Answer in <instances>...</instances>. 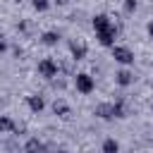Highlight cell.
<instances>
[{"label":"cell","instance_id":"1","mask_svg":"<svg viewBox=\"0 0 153 153\" xmlns=\"http://www.w3.org/2000/svg\"><path fill=\"white\" fill-rule=\"evenodd\" d=\"M38 74L45 76V79H55V76H57V62L50 60V57L41 60V62H38Z\"/></svg>","mask_w":153,"mask_h":153},{"label":"cell","instance_id":"2","mask_svg":"<svg viewBox=\"0 0 153 153\" xmlns=\"http://www.w3.org/2000/svg\"><path fill=\"white\" fill-rule=\"evenodd\" d=\"M74 84H76V88H79L81 93H91V91L96 88V81H93V76H91V74H84V72L74 76Z\"/></svg>","mask_w":153,"mask_h":153},{"label":"cell","instance_id":"3","mask_svg":"<svg viewBox=\"0 0 153 153\" xmlns=\"http://www.w3.org/2000/svg\"><path fill=\"white\" fill-rule=\"evenodd\" d=\"M112 57L117 62H122V65H131L134 62V53L129 48H124V45H112Z\"/></svg>","mask_w":153,"mask_h":153},{"label":"cell","instance_id":"4","mask_svg":"<svg viewBox=\"0 0 153 153\" xmlns=\"http://www.w3.org/2000/svg\"><path fill=\"white\" fill-rule=\"evenodd\" d=\"M24 153H48V146H45L41 139L31 136V139L24 143Z\"/></svg>","mask_w":153,"mask_h":153},{"label":"cell","instance_id":"5","mask_svg":"<svg viewBox=\"0 0 153 153\" xmlns=\"http://www.w3.org/2000/svg\"><path fill=\"white\" fill-rule=\"evenodd\" d=\"M96 115L100 120H112L115 117V103H100V105H96Z\"/></svg>","mask_w":153,"mask_h":153},{"label":"cell","instance_id":"6","mask_svg":"<svg viewBox=\"0 0 153 153\" xmlns=\"http://www.w3.org/2000/svg\"><path fill=\"white\" fill-rule=\"evenodd\" d=\"M69 53H72L74 60H84V57H86V43H81V41H69Z\"/></svg>","mask_w":153,"mask_h":153},{"label":"cell","instance_id":"7","mask_svg":"<svg viewBox=\"0 0 153 153\" xmlns=\"http://www.w3.org/2000/svg\"><path fill=\"white\" fill-rule=\"evenodd\" d=\"M110 26H115V24L110 22L108 14H96V17H93V29H96V31H105V29H110Z\"/></svg>","mask_w":153,"mask_h":153},{"label":"cell","instance_id":"8","mask_svg":"<svg viewBox=\"0 0 153 153\" xmlns=\"http://www.w3.org/2000/svg\"><path fill=\"white\" fill-rule=\"evenodd\" d=\"M53 112H55L57 117H62V120H67L72 110H69V105H67L65 100H55V103H53Z\"/></svg>","mask_w":153,"mask_h":153},{"label":"cell","instance_id":"9","mask_svg":"<svg viewBox=\"0 0 153 153\" xmlns=\"http://www.w3.org/2000/svg\"><path fill=\"white\" fill-rule=\"evenodd\" d=\"M115 79H117V84H120V86H129V84L134 81V74H131L129 69H120V72L115 74Z\"/></svg>","mask_w":153,"mask_h":153},{"label":"cell","instance_id":"10","mask_svg":"<svg viewBox=\"0 0 153 153\" xmlns=\"http://www.w3.org/2000/svg\"><path fill=\"white\" fill-rule=\"evenodd\" d=\"M26 103H29V108H31L33 112H41V110L45 108V100H43V96H29V98H26Z\"/></svg>","mask_w":153,"mask_h":153},{"label":"cell","instance_id":"11","mask_svg":"<svg viewBox=\"0 0 153 153\" xmlns=\"http://www.w3.org/2000/svg\"><path fill=\"white\" fill-rule=\"evenodd\" d=\"M103 153H120V143L115 139H105L103 141Z\"/></svg>","mask_w":153,"mask_h":153},{"label":"cell","instance_id":"12","mask_svg":"<svg viewBox=\"0 0 153 153\" xmlns=\"http://www.w3.org/2000/svg\"><path fill=\"white\" fill-rule=\"evenodd\" d=\"M5 131H14V122L10 117L0 115V134H5Z\"/></svg>","mask_w":153,"mask_h":153},{"label":"cell","instance_id":"13","mask_svg":"<svg viewBox=\"0 0 153 153\" xmlns=\"http://www.w3.org/2000/svg\"><path fill=\"white\" fill-rule=\"evenodd\" d=\"M57 41H60V33H55V31H45L43 33V43L45 45H57Z\"/></svg>","mask_w":153,"mask_h":153},{"label":"cell","instance_id":"14","mask_svg":"<svg viewBox=\"0 0 153 153\" xmlns=\"http://www.w3.org/2000/svg\"><path fill=\"white\" fill-rule=\"evenodd\" d=\"M127 115H129L127 103H124V100H117V103H115V117H127Z\"/></svg>","mask_w":153,"mask_h":153},{"label":"cell","instance_id":"15","mask_svg":"<svg viewBox=\"0 0 153 153\" xmlns=\"http://www.w3.org/2000/svg\"><path fill=\"white\" fill-rule=\"evenodd\" d=\"M31 5H33V10H38V12H45L48 10V0H31Z\"/></svg>","mask_w":153,"mask_h":153},{"label":"cell","instance_id":"16","mask_svg":"<svg viewBox=\"0 0 153 153\" xmlns=\"http://www.w3.org/2000/svg\"><path fill=\"white\" fill-rule=\"evenodd\" d=\"M136 10V0H124V12H134Z\"/></svg>","mask_w":153,"mask_h":153},{"label":"cell","instance_id":"17","mask_svg":"<svg viewBox=\"0 0 153 153\" xmlns=\"http://www.w3.org/2000/svg\"><path fill=\"white\" fill-rule=\"evenodd\" d=\"M5 48H7V45H5V41H2V36H0V53H5Z\"/></svg>","mask_w":153,"mask_h":153},{"label":"cell","instance_id":"18","mask_svg":"<svg viewBox=\"0 0 153 153\" xmlns=\"http://www.w3.org/2000/svg\"><path fill=\"white\" fill-rule=\"evenodd\" d=\"M148 36H151V38H153V22H151V24H148Z\"/></svg>","mask_w":153,"mask_h":153},{"label":"cell","instance_id":"19","mask_svg":"<svg viewBox=\"0 0 153 153\" xmlns=\"http://www.w3.org/2000/svg\"><path fill=\"white\" fill-rule=\"evenodd\" d=\"M53 2H57V5H67L69 0H53Z\"/></svg>","mask_w":153,"mask_h":153}]
</instances>
